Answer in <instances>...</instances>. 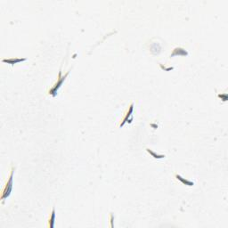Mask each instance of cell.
I'll return each mask as SVG.
<instances>
[{
    "mask_svg": "<svg viewBox=\"0 0 228 228\" xmlns=\"http://www.w3.org/2000/svg\"><path fill=\"white\" fill-rule=\"evenodd\" d=\"M13 172H14V167L12 166L11 168V172H10V176L9 178L7 180V182L6 183L5 187L2 190V196H1V200H2V203H4V201L10 196L11 192L13 189Z\"/></svg>",
    "mask_w": 228,
    "mask_h": 228,
    "instance_id": "6da1fadb",
    "label": "cell"
},
{
    "mask_svg": "<svg viewBox=\"0 0 228 228\" xmlns=\"http://www.w3.org/2000/svg\"><path fill=\"white\" fill-rule=\"evenodd\" d=\"M69 72H68L64 76H62V72L60 71V72H59V76H58V80H57V82L52 86V88L48 91V94L49 95H51L52 96H55L56 95V94H57V91H58V89L61 87V86H62V82L65 80V79L67 78V76H68V74H69Z\"/></svg>",
    "mask_w": 228,
    "mask_h": 228,
    "instance_id": "7a4b0ae2",
    "label": "cell"
},
{
    "mask_svg": "<svg viewBox=\"0 0 228 228\" xmlns=\"http://www.w3.org/2000/svg\"><path fill=\"white\" fill-rule=\"evenodd\" d=\"M133 109H134V103H131L129 108L128 109L127 112L125 113V116L123 118V119H122V122L119 124V128L123 127L125 125V123H127V122H130L132 121V112H133Z\"/></svg>",
    "mask_w": 228,
    "mask_h": 228,
    "instance_id": "3957f363",
    "label": "cell"
},
{
    "mask_svg": "<svg viewBox=\"0 0 228 228\" xmlns=\"http://www.w3.org/2000/svg\"><path fill=\"white\" fill-rule=\"evenodd\" d=\"M26 61V58H22V59H18V58H10V59H4L2 60L3 62H6V63H9L11 65H13V64H16L18 62H24Z\"/></svg>",
    "mask_w": 228,
    "mask_h": 228,
    "instance_id": "277c9868",
    "label": "cell"
},
{
    "mask_svg": "<svg viewBox=\"0 0 228 228\" xmlns=\"http://www.w3.org/2000/svg\"><path fill=\"white\" fill-rule=\"evenodd\" d=\"M55 208H53L52 209V213H51V217L48 219V224L47 226L50 228H53L55 226Z\"/></svg>",
    "mask_w": 228,
    "mask_h": 228,
    "instance_id": "5b68a950",
    "label": "cell"
},
{
    "mask_svg": "<svg viewBox=\"0 0 228 228\" xmlns=\"http://www.w3.org/2000/svg\"><path fill=\"white\" fill-rule=\"evenodd\" d=\"M176 177H177V179H178V180H180L183 184H185V185H194V183L192 182H190V181H187V180H185L181 176H179V175H177V174H176Z\"/></svg>",
    "mask_w": 228,
    "mask_h": 228,
    "instance_id": "8992f818",
    "label": "cell"
},
{
    "mask_svg": "<svg viewBox=\"0 0 228 228\" xmlns=\"http://www.w3.org/2000/svg\"><path fill=\"white\" fill-rule=\"evenodd\" d=\"M147 152H148L149 153H151L154 158H158V159H161V158H164V157H165L164 155H158V154H155L153 152H152V151L149 150V149H147Z\"/></svg>",
    "mask_w": 228,
    "mask_h": 228,
    "instance_id": "52a82bcc",
    "label": "cell"
}]
</instances>
